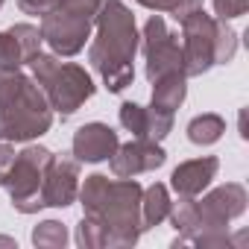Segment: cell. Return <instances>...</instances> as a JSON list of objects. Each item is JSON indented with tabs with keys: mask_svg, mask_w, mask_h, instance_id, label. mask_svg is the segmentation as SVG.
Listing matches in <instances>:
<instances>
[{
	"mask_svg": "<svg viewBox=\"0 0 249 249\" xmlns=\"http://www.w3.org/2000/svg\"><path fill=\"white\" fill-rule=\"evenodd\" d=\"M94 24L97 36L91 41L88 62L100 73L103 85L111 94H120L135 79V53L141 44L135 15L123 0H103Z\"/></svg>",
	"mask_w": 249,
	"mask_h": 249,
	"instance_id": "1",
	"label": "cell"
},
{
	"mask_svg": "<svg viewBox=\"0 0 249 249\" xmlns=\"http://www.w3.org/2000/svg\"><path fill=\"white\" fill-rule=\"evenodd\" d=\"M141 194L144 188L135 179H108L103 173H91L79 185L76 196L82 202V211L103 223L106 246L126 249V246H135L144 231Z\"/></svg>",
	"mask_w": 249,
	"mask_h": 249,
	"instance_id": "2",
	"label": "cell"
},
{
	"mask_svg": "<svg viewBox=\"0 0 249 249\" xmlns=\"http://www.w3.org/2000/svg\"><path fill=\"white\" fill-rule=\"evenodd\" d=\"M53 126V108L41 85L18 71H0V141L27 144Z\"/></svg>",
	"mask_w": 249,
	"mask_h": 249,
	"instance_id": "3",
	"label": "cell"
},
{
	"mask_svg": "<svg viewBox=\"0 0 249 249\" xmlns=\"http://www.w3.org/2000/svg\"><path fill=\"white\" fill-rule=\"evenodd\" d=\"M27 65L33 68V79L41 85L50 108L59 111L62 117H71L97 91V85H94V79L85 68H79L73 62H59L56 53H41L38 50Z\"/></svg>",
	"mask_w": 249,
	"mask_h": 249,
	"instance_id": "4",
	"label": "cell"
},
{
	"mask_svg": "<svg viewBox=\"0 0 249 249\" xmlns=\"http://www.w3.org/2000/svg\"><path fill=\"white\" fill-rule=\"evenodd\" d=\"M100 3L103 0H56V6L41 18V41H47L56 56L82 53Z\"/></svg>",
	"mask_w": 249,
	"mask_h": 249,
	"instance_id": "5",
	"label": "cell"
},
{
	"mask_svg": "<svg viewBox=\"0 0 249 249\" xmlns=\"http://www.w3.org/2000/svg\"><path fill=\"white\" fill-rule=\"evenodd\" d=\"M53 161V153L41 144H30L24 147L21 153H15V161L3 179V188L9 191V199L15 205V211L21 214H36L41 205V196H38V188H41V179H44V170L47 164Z\"/></svg>",
	"mask_w": 249,
	"mask_h": 249,
	"instance_id": "6",
	"label": "cell"
},
{
	"mask_svg": "<svg viewBox=\"0 0 249 249\" xmlns=\"http://www.w3.org/2000/svg\"><path fill=\"white\" fill-rule=\"evenodd\" d=\"M182 24V71L185 76H202L214 68V41H217V18L205 15V9L191 12Z\"/></svg>",
	"mask_w": 249,
	"mask_h": 249,
	"instance_id": "7",
	"label": "cell"
},
{
	"mask_svg": "<svg viewBox=\"0 0 249 249\" xmlns=\"http://www.w3.org/2000/svg\"><path fill=\"white\" fill-rule=\"evenodd\" d=\"M144 59H147V79H159L164 73L182 71V47L176 41V33L167 30L161 15H153L144 24ZM185 73V71H182Z\"/></svg>",
	"mask_w": 249,
	"mask_h": 249,
	"instance_id": "8",
	"label": "cell"
},
{
	"mask_svg": "<svg viewBox=\"0 0 249 249\" xmlns=\"http://www.w3.org/2000/svg\"><path fill=\"white\" fill-rule=\"evenodd\" d=\"M246 188L237 182H226L214 191H208L199 202H196V214H199V231H226L229 223L234 217H240L246 211ZM196 231V234H199ZM194 234V237H196Z\"/></svg>",
	"mask_w": 249,
	"mask_h": 249,
	"instance_id": "9",
	"label": "cell"
},
{
	"mask_svg": "<svg viewBox=\"0 0 249 249\" xmlns=\"http://www.w3.org/2000/svg\"><path fill=\"white\" fill-rule=\"evenodd\" d=\"M79 194V161L71 156H53L44 170L38 196L44 208H68Z\"/></svg>",
	"mask_w": 249,
	"mask_h": 249,
	"instance_id": "10",
	"label": "cell"
},
{
	"mask_svg": "<svg viewBox=\"0 0 249 249\" xmlns=\"http://www.w3.org/2000/svg\"><path fill=\"white\" fill-rule=\"evenodd\" d=\"M164 161H167V153L161 150L159 141H150V138H135L129 144H117L114 156L108 159L111 173L117 179H135L138 173L159 170Z\"/></svg>",
	"mask_w": 249,
	"mask_h": 249,
	"instance_id": "11",
	"label": "cell"
},
{
	"mask_svg": "<svg viewBox=\"0 0 249 249\" xmlns=\"http://www.w3.org/2000/svg\"><path fill=\"white\" fill-rule=\"evenodd\" d=\"M120 138L117 132L108 126V123H85L73 132V159L76 161H85V164H100V161H108L117 150Z\"/></svg>",
	"mask_w": 249,
	"mask_h": 249,
	"instance_id": "12",
	"label": "cell"
},
{
	"mask_svg": "<svg viewBox=\"0 0 249 249\" xmlns=\"http://www.w3.org/2000/svg\"><path fill=\"white\" fill-rule=\"evenodd\" d=\"M41 50V30L33 24H15L0 33V71H18Z\"/></svg>",
	"mask_w": 249,
	"mask_h": 249,
	"instance_id": "13",
	"label": "cell"
},
{
	"mask_svg": "<svg viewBox=\"0 0 249 249\" xmlns=\"http://www.w3.org/2000/svg\"><path fill=\"white\" fill-rule=\"evenodd\" d=\"M217 170H220V161H217L214 156L191 159V161H182V164L173 170L170 185H173V191H176L179 196H199V194L211 185V179L217 176Z\"/></svg>",
	"mask_w": 249,
	"mask_h": 249,
	"instance_id": "14",
	"label": "cell"
},
{
	"mask_svg": "<svg viewBox=\"0 0 249 249\" xmlns=\"http://www.w3.org/2000/svg\"><path fill=\"white\" fill-rule=\"evenodd\" d=\"M188 97V76L182 71H173V73H164L159 79H153V100L150 106L153 108H161V111H176Z\"/></svg>",
	"mask_w": 249,
	"mask_h": 249,
	"instance_id": "15",
	"label": "cell"
},
{
	"mask_svg": "<svg viewBox=\"0 0 249 249\" xmlns=\"http://www.w3.org/2000/svg\"><path fill=\"white\" fill-rule=\"evenodd\" d=\"M170 194L161 182H153L150 188H144L141 194V220H144V229H153V226H161L170 214Z\"/></svg>",
	"mask_w": 249,
	"mask_h": 249,
	"instance_id": "16",
	"label": "cell"
},
{
	"mask_svg": "<svg viewBox=\"0 0 249 249\" xmlns=\"http://www.w3.org/2000/svg\"><path fill=\"white\" fill-rule=\"evenodd\" d=\"M226 132V120L220 114H196L191 123H188V141L196 144V147H211L223 138Z\"/></svg>",
	"mask_w": 249,
	"mask_h": 249,
	"instance_id": "17",
	"label": "cell"
},
{
	"mask_svg": "<svg viewBox=\"0 0 249 249\" xmlns=\"http://www.w3.org/2000/svg\"><path fill=\"white\" fill-rule=\"evenodd\" d=\"M33 243L38 249H65L68 243V229L59 220H41L33 229Z\"/></svg>",
	"mask_w": 249,
	"mask_h": 249,
	"instance_id": "18",
	"label": "cell"
},
{
	"mask_svg": "<svg viewBox=\"0 0 249 249\" xmlns=\"http://www.w3.org/2000/svg\"><path fill=\"white\" fill-rule=\"evenodd\" d=\"M76 243L82 249H103L106 246V229L97 217L91 214H82L79 226H76Z\"/></svg>",
	"mask_w": 249,
	"mask_h": 249,
	"instance_id": "19",
	"label": "cell"
},
{
	"mask_svg": "<svg viewBox=\"0 0 249 249\" xmlns=\"http://www.w3.org/2000/svg\"><path fill=\"white\" fill-rule=\"evenodd\" d=\"M237 53V33L229 21H217V41H214V65H229Z\"/></svg>",
	"mask_w": 249,
	"mask_h": 249,
	"instance_id": "20",
	"label": "cell"
},
{
	"mask_svg": "<svg viewBox=\"0 0 249 249\" xmlns=\"http://www.w3.org/2000/svg\"><path fill=\"white\" fill-rule=\"evenodd\" d=\"M120 126L129 129L135 138H147V108L138 103H123L120 106Z\"/></svg>",
	"mask_w": 249,
	"mask_h": 249,
	"instance_id": "21",
	"label": "cell"
},
{
	"mask_svg": "<svg viewBox=\"0 0 249 249\" xmlns=\"http://www.w3.org/2000/svg\"><path fill=\"white\" fill-rule=\"evenodd\" d=\"M246 9H249V0H214V15H217V21L240 18V15H246Z\"/></svg>",
	"mask_w": 249,
	"mask_h": 249,
	"instance_id": "22",
	"label": "cell"
},
{
	"mask_svg": "<svg viewBox=\"0 0 249 249\" xmlns=\"http://www.w3.org/2000/svg\"><path fill=\"white\" fill-rule=\"evenodd\" d=\"M53 6H56V0H18V9L24 15H36V18H44Z\"/></svg>",
	"mask_w": 249,
	"mask_h": 249,
	"instance_id": "23",
	"label": "cell"
},
{
	"mask_svg": "<svg viewBox=\"0 0 249 249\" xmlns=\"http://www.w3.org/2000/svg\"><path fill=\"white\" fill-rule=\"evenodd\" d=\"M12 161H15V147H12V141H0V185H3V179H6V173H9V167H12Z\"/></svg>",
	"mask_w": 249,
	"mask_h": 249,
	"instance_id": "24",
	"label": "cell"
},
{
	"mask_svg": "<svg viewBox=\"0 0 249 249\" xmlns=\"http://www.w3.org/2000/svg\"><path fill=\"white\" fill-rule=\"evenodd\" d=\"M196 9H202V0H179V6L170 12L176 21H182V18H188L191 12H196Z\"/></svg>",
	"mask_w": 249,
	"mask_h": 249,
	"instance_id": "25",
	"label": "cell"
},
{
	"mask_svg": "<svg viewBox=\"0 0 249 249\" xmlns=\"http://www.w3.org/2000/svg\"><path fill=\"white\" fill-rule=\"evenodd\" d=\"M144 9H153V12H173L179 6V0H138Z\"/></svg>",
	"mask_w": 249,
	"mask_h": 249,
	"instance_id": "26",
	"label": "cell"
},
{
	"mask_svg": "<svg viewBox=\"0 0 249 249\" xmlns=\"http://www.w3.org/2000/svg\"><path fill=\"white\" fill-rule=\"evenodd\" d=\"M0 246H9V249H18V243L12 237H0Z\"/></svg>",
	"mask_w": 249,
	"mask_h": 249,
	"instance_id": "27",
	"label": "cell"
},
{
	"mask_svg": "<svg viewBox=\"0 0 249 249\" xmlns=\"http://www.w3.org/2000/svg\"><path fill=\"white\" fill-rule=\"evenodd\" d=\"M0 6H3V0H0Z\"/></svg>",
	"mask_w": 249,
	"mask_h": 249,
	"instance_id": "28",
	"label": "cell"
}]
</instances>
